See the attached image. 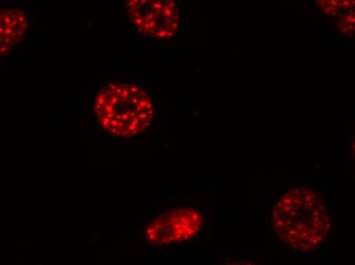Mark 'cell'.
Returning a JSON list of instances; mask_svg holds the SVG:
<instances>
[{
    "label": "cell",
    "mask_w": 355,
    "mask_h": 265,
    "mask_svg": "<svg viewBox=\"0 0 355 265\" xmlns=\"http://www.w3.org/2000/svg\"><path fill=\"white\" fill-rule=\"evenodd\" d=\"M272 226L286 246L295 251H313L328 238L330 214L317 192L298 187L288 191L277 202Z\"/></svg>",
    "instance_id": "cell-1"
},
{
    "label": "cell",
    "mask_w": 355,
    "mask_h": 265,
    "mask_svg": "<svg viewBox=\"0 0 355 265\" xmlns=\"http://www.w3.org/2000/svg\"><path fill=\"white\" fill-rule=\"evenodd\" d=\"M94 113L103 130L120 138H131L148 129L155 107L148 93L131 83H112L97 92Z\"/></svg>",
    "instance_id": "cell-2"
},
{
    "label": "cell",
    "mask_w": 355,
    "mask_h": 265,
    "mask_svg": "<svg viewBox=\"0 0 355 265\" xmlns=\"http://www.w3.org/2000/svg\"><path fill=\"white\" fill-rule=\"evenodd\" d=\"M127 10L137 31L153 40H171L181 27V12L176 1L133 0L127 2Z\"/></svg>",
    "instance_id": "cell-3"
},
{
    "label": "cell",
    "mask_w": 355,
    "mask_h": 265,
    "mask_svg": "<svg viewBox=\"0 0 355 265\" xmlns=\"http://www.w3.org/2000/svg\"><path fill=\"white\" fill-rule=\"evenodd\" d=\"M202 227L198 211L177 208L162 213L144 230V238L153 246L176 244L196 238Z\"/></svg>",
    "instance_id": "cell-4"
},
{
    "label": "cell",
    "mask_w": 355,
    "mask_h": 265,
    "mask_svg": "<svg viewBox=\"0 0 355 265\" xmlns=\"http://www.w3.org/2000/svg\"><path fill=\"white\" fill-rule=\"evenodd\" d=\"M29 30L30 19L23 10H0V57L19 46Z\"/></svg>",
    "instance_id": "cell-5"
},
{
    "label": "cell",
    "mask_w": 355,
    "mask_h": 265,
    "mask_svg": "<svg viewBox=\"0 0 355 265\" xmlns=\"http://www.w3.org/2000/svg\"><path fill=\"white\" fill-rule=\"evenodd\" d=\"M320 8L336 19L338 28L345 35L354 32V3L352 1H319Z\"/></svg>",
    "instance_id": "cell-6"
},
{
    "label": "cell",
    "mask_w": 355,
    "mask_h": 265,
    "mask_svg": "<svg viewBox=\"0 0 355 265\" xmlns=\"http://www.w3.org/2000/svg\"><path fill=\"white\" fill-rule=\"evenodd\" d=\"M225 265H257L254 264V262H231V264H225Z\"/></svg>",
    "instance_id": "cell-7"
}]
</instances>
